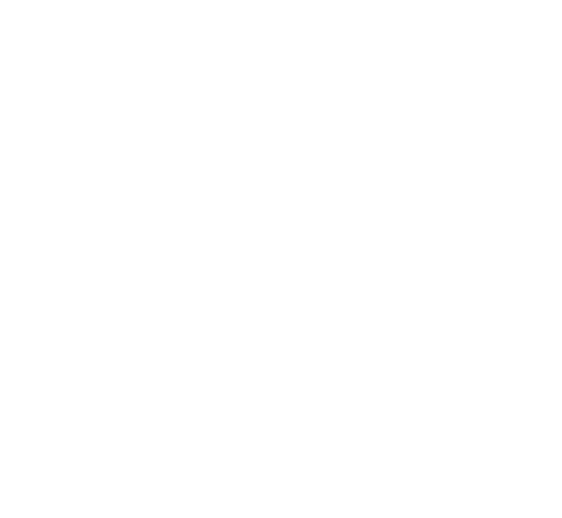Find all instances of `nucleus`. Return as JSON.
Segmentation results:
<instances>
[]
</instances>
